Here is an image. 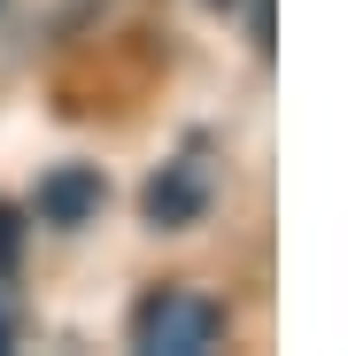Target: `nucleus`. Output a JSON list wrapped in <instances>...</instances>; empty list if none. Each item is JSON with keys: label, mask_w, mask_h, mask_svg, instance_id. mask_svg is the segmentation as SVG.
<instances>
[{"label": "nucleus", "mask_w": 348, "mask_h": 356, "mask_svg": "<svg viewBox=\"0 0 348 356\" xmlns=\"http://www.w3.org/2000/svg\"><path fill=\"white\" fill-rule=\"evenodd\" d=\"M0 348H16V318H8V302H0Z\"/></svg>", "instance_id": "nucleus-4"}, {"label": "nucleus", "mask_w": 348, "mask_h": 356, "mask_svg": "<svg viewBox=\"0 0 348 356\" xmlns=\"http://www.w3.org/2000/svg\"><path fill=\"white\" fill-rule=\"evenodd\" d=\"M101 202H108V178L93 163H54V170H39V186H31V217L47 232H85L101 217Z\"/></svg>", "instance_id": "nucleus-2"}, {"label": "nucleus", "mask_w": 348, "mask_h": 356, "mask_svg": "<svg viewBox=\"0 0 348 356\" xmlns=\"http://www.w3.org/2000/svg\"><path fill=\"white\" fill-rule=\"evenodd\" d=\"M201 209H209V163H194V155L163 163L155 186H147V225L155 232H186Z\"/></svg>", "instance_id": "nucleus-3"}, {"label": "nucleus", "mask_w": 348, "mask_h": 356, "mask_svg": "<svg viewBox=\"0 0 348 356\" xmlns=\"http://www.w3.org/2000/svg\"><path fill=\"white\" fill-rule=\"evenodd\" d=\"M132 341L155 348V356H201V348L224 341V302L201 286H155L132 310Z\"/></svg>", "instance_id": "nucleus-1"}]
</instances>
